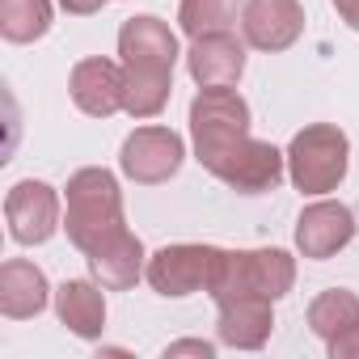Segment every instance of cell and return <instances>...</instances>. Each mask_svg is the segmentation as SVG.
<instances>
[{
    "label": "cell",
    "instance_id": "15",
    "mask_svg": "<svg viewBox=\"0 0 359 359\" xmlns=\"http://www.w3.org/2000/svg\"><path fill=\"white\" fill-rule=\"evenodd\" d=\"M85 262H89V275H93L106 292H127V287H135L140 275L148 271L144 245H140V237H135L131 229H118L114 237H106L97 250L85 254Z\"/></svg>",
    "mask_w": 359,
    "mask_h": 359
},
{
    "label": "cell",
    "instance_id": "4",
    "mask_svg": "<svg viewBox=\"0 0 359 359\" xmlns=\"http://www.w3.org/2000/svg\"><path fill=\"white\" fill-rule=\"evenodd\" d=\"M250 135V102L233 89H199L191 102V140H195V161L212 169L229 148H237Z\"/></svg>",
    "mask_w": 359,
    "mask_h": 359
},
{
    "label": "cell",
    "instance_id": "12",
    "mask_svg": "<svg viewBox=\"0 0 359 359\" xmlns=\"http://www.w3.org/2000/svg\"><path fill=\"white\" fill-rule=\"evenodd\" d=\"M275 300L266 296H229L216 300V338L233 351H258L266 346L275 330Z\"/></svg>",
    "mask_w": 359,
    "mask_h": 359
},
{
    "label": "cell",
    "instance_id": "2",
    "mask_svg": "<svg viewBox=\"0 0 359 359\" xmlns=\"http://www.w3.org/2000/svg\"><path fill=\"white\" fill-rule=\"evenodd\" d=\"M351 165V140L334 123H309L287 144V177L300 195H330Z\"/></svg>",
    "mask_w": 359,
    "mask_h": 359
},
{
    "label": "cell",
    "instance_id": "19",
    "mask_svg": "<svg viewBox=\"0 0 359 359\" xmlns=\"http://www.w3.org/2000/svg\"><path fill=\"white\" fill-rule=\"evenodd\" d=\"M359 325V296L346 287H325L313 304H309V330L330 346L334 338H342L346 330Z\"/></svg>",
    "mask_w": 359,
    "mask_h": 359
},
{
    "label": "cell",
    "instance_id": "23",
    "mask_svg": "<svg viewBox=\"0 0 359 359\" xmlns=\"http://www.w3.org/2000/svg\"><path fill=\"white\" fill-rule=\"evenodd\" d=\"M330 355H334V359H359V325L346 330L342 338H334V342H330Z\"/></svg>",
    "mask_w": 359,
    "mask_h": 359
},
{
    "label": "cell",
    "instance_id": "3",
    "mask_svg": "<svg viewBox=\"0 0 359 359\" xmlns=\"http://www.w3.org/2000/svg\"><path fill=\"white\" fill-rule=\"evenodd\" d=\"M292 283H296V258L287 250H224L212 279V296L216 300H229V296L283 300Z\"/></svg>",
    "mask_w": 359,
    "mask_h": 359
},
{
    "label": "cell",
    "instance_id": "14",
    "mask_svg": "<svg viewBox=\"0 0 359 359\" xmlns=\"http://www.w3.org/2000/svg\"><path fill=\"white\" fill-rule=\"evenodd\" d=\"M118 55L127 68H169L177 64V34L169 30V22L152 18V13H140V18H127L123 30H118Z\"/></svg>",
    "mask_w": 359,
    "mask_h": 359
},
{
    "label": "cell",
    "instance_id": "22",
    "mask_svg": "<svg viewBox=\"0 0 359 359\" xmlns=\"http://www.w3.org/2000/svg\"><path fill=\"white\" fill-rule=\"evenodd\" d=\"M173 355H203V359H212L216 346L203 342V338H182V342H169V346H165V359H173Z\"/></svg>",
    "mask_w": 359,
    "mask_h": 359
},
{
    "label": "cell",
    "instance_id": "16",
    "mask_svg": "<svg viewBox=\"0 0 359 359\" xmlns=\"http://www.w3.org/2000/svg\"><path fill=\"white\" fill-rule=\"evenodd\" d=\"M51 300V283L47 275L26 262V258H9L0 266V313L9 321H26V317H39Z\"/></svg>",
    "mask_w": 359,
    "mask_h": 359
},
{
    "label": "cell",
    "instance_id": "20",
    "mask_svg": "<svg viewBox=\"0 0 359 359\" xmlns=\"http://www.w3.org/2000/svg\"><path fill=\"white\" fill-rule=\"evenodd\" d=\"M51 30V0H0V34L26 47Z\"/></svg>",
    "mask_w": 359,
    "mask_h": 359
},
{
    "label": "cell",
    "instance_id": "9",
    "mask_svg": "<svg viewBox=\"0 0 359 359\" xmlns=\"http://www.w3.org/2000/svg\"><path fill=\"white\" fill-rule=\"evenodd\" d=\"M304 34V5L300 0H245L241 5V39L254 51H287Z\"/></svg>",
    "mask_w": 359,
    "mask_h": 359
},
{
    "label": "cell",
    "instance_id": "25",
    "mask_svg": "<svg viewBox=\"0 0 359 359\" xmlns=\"http://www.w3.org/2000/svg\"><path fill=\"white\" fill-rule=\"evenodd\" d=\"M330 5L338 9V18H342L351 30H359V0H330Z\"/></svg>",
    "mask_w": 359,
    "mask_h": 359
},
{
    "label": "cell",
    "instance_id": "1",
    "mask_svg": "<svg viewBox=\"0 0 359 359\" xmlns=\"http://www.w3.org/2000/svg\"><path fill=\"white\" fill-rule=\"evenodd\" d=\"M118 229H127L118 177L110 169H97V165L76 169L68 177V191H64V233H68V241L81 254H89L106 237H114Z\"/></svg>",
    "mask_w": 359,
    "mask_h": 359
},
{
    "label": "cell",
    "instance_id": "7",
    "mask_svg": "<svg viewBox=\"0 0 359 359\" xmlns=\"http://www.w3.org/2000/svg\"><path fill=\"white\" fill-rule=\"evenodd\" d=\"M182 161H187V144L169 127H135L123 140V152H118V169L140 187L169 182V177L182 169Z\"/></svg>",
    "mask_w": 359,
    "mask_h": 359
},
{
    "label": "cell",
    "instance_id": "5",
    "mask_svg": "<svg viewBox=\"0 0 359 359\" xmlns=\"http://www.w3.org/2000/svg\"><path fill=\"white\" fill-rule=\"evenodd\" d=\"M220 254H224V250L199 245V241L165 245V250H156V254L148 258L144 279L152 283V292H161V296H169V300H182V296H195V292H212Z\"/></svg>",
    "mask_w": 359,
    "mask_h": 359
},
{
    "label": "cell",
    "instance_id": "6",
    "mask_svg": "<svg viewBox=\"0 0 359 359\" xmlns=\"http://www.w3.org/2000/svg\"><path fill=\"white\" fill-rule=\"evenodd\" d=\"M212 177H220V182L237 195H266L283 182V173H287V152H279L275 144L266 140H254L245 135L237 148H229L212 169Z\"/></svg>",
    "mask_w": 359,
    "mask_h": 359
},
{
    "label": "cell",
    "instance_id": "11",
    "mask_svg": "<svg viewBox=\"0 0 359 359\" xmlns=\"http://www.w3.org/2000/svg\"><path fill=\"white\" fill-rule=\"evenodd\" d=\"M245 39H237L233 30H220V34H203V39H191V51H187V72L199 89H220V85H237L241 72H245Z\"/></svg>",
    "mask_w": 359,
    "mask_h": 359
},
{
    "label": "cell",
    "instance_id": "18",
    "mask_svg": "<svg viewBox=\"0 0 359 359\" xmlns=\"http://www.w3.org/2000/svg\"><path fill=\"white\" fill-rule=\"evenodd\" d=\"M173 93L169 68H127L123 64V110L131 118H156Z\"/></svg>",
    "mask_w": 359,
    "mask_h": 359
},
{
    "label": "cell",
    "instance_id": "21",
    "mask_svg": "<svg viewBox=\"0 0 359 359\" xmlns=\"http://www.w3.org/2000/svg\"><path fill=\"white\" fill-rule=\"evenodd\" d=\"M237 18H241L237 0H182V5H177V26H182L187 39H203V34L233 30Z\"/></svg>",
    "mask_w": 359,
    "mask_h": 359
},
{
    "label": "cell",
    "instance_id": "17",
    "mask_svg": "<svg viewBox=\"0 0 359 359\" xmlns=\"http://www.w3.org/2000/svg\"><path fill=\"white\" fill-rule=\"evenodd\" d=\"M106 287L97 279H64L55 292V313L76 338H97L106 330Z\"/></svg>",
    "mask_w": 359,
    "mask_h": 359
},
{
    "label": "cell",
    "instance_id": "13",
    "mask_svg": "<svg viewBox=\"0 0 359 359\" xmlns=\"http://www.w3.org/2000/svg\"><path fill=\"white\" fill-rule=\"evenodd\" d=\"M68 93L76 102V110L93 114V118H110L123 110V64L89 55L72 68L68 76Z\"/></svg>",
    "mask_w": 359,
    "mask_h": 359
},
{
    "label": "cell",
    "instance_id": "10",
    "mask_svg": "<svg viewBox=\"0 0 359 359\" xmlns=\"http://www.w3.org/2000/svg\"><path fill=\"white\" fill-rule=\"evenodd\" d=\"M351 237H355V212L346 203H334V199L309 203L296 220V250L313 262L334 258L338 250L351 245Z\"/></svg>",
    "mask_w": 359,
    "mask_h": 359
},
{
    "label": "cell",
    "instance_id": "8",
    "mask_svg": "<svg viewBox=\"0 0 359 359\" xmlns=\"http://www.w3.org/2000/svg\"><path fill=\"white\" fill-rule=\"evenodd\" d=\"M5 220L18 245H43L55 237V229H64V212H60V195L47 182H18L5 199Z\"/></svg>",
    "mask_w": 359,
    "mask_h": 359
},
{
    "label": "cell",
    "instance_id": "24",
    "mask_svg": "<svg viewBox=\"0 0 359 359\" xmlns=\"http://www.w3.org/2000/svg\"><path fill=\"white\" fill-rule=\"evenodd\" d=\"M64 5V13H72V18H89V13H97L106 0H60Z\"/></svg>",
    "mask_w": 359,
    "mask_h": 359
}]
</instances>
